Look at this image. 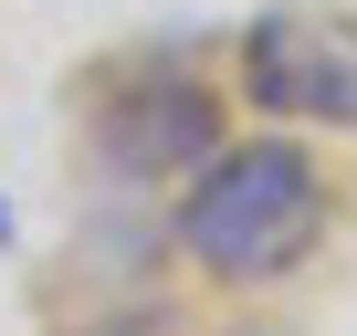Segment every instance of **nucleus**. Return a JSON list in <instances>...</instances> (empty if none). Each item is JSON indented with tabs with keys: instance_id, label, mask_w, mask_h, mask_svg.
<instances>
[{
	"instance_id": "4",
	"label": "nucleus",
	"mask_w": 357,
	"mask_h": 336,
	"mask_svg": "<svg viewBox=\"0 0 357 336\" xmlns=\"http://www.w3.org/2000/svg\"><path fill=\"white\" fill-rule=\"evenodd\" d=\"M0 242H11V211H0Z\"/></svg>"
},
{
	"instance_id": "1",
	"label": "nucleus",
	"mask_w": 357,
	"mask_h": 336,
	"mask_svg": "<svg viewBox=\"0 0 357 336\" xmlns=\"http://www.w3.org/2000/svg\"><path fill=\"white\" fill-rule=\"evenodd\" d=\"M326 231V190L305 147H211V179L178 211V242H190L221 284H273L305 263V242Z\"/></svg>"
},
{
	"instance_id": "2",
	"label": "nucleus",
	"mask_w": 357,
	"mask_h": 336,
	"mask_svg": "<svg viewBox=\"0 0 357 336\" xmlns=\"http://www.w3.org/2000/svg\"><path fill=\"white\" fill-rule=\"evenodd\" d=\"M252 95L284 105V116L357 126V22H336V11H273L252 32Z\"/></svg>"
},
{
	"instance_id": "3",
	"label": "nucleus",
	"mask_w": 357,
	"mask_h": 336,
	"mask_svg": "<svg viewBox=\"0 0 357 336\" xmlns=\"http://www.w3.org/2000/svg\"><path fill=\"white\" fill-rule=\"evenodd\" d=\"M105 158L116 168H190V158H211L221 147V116H211V95L200 84H137V95H116L105 105Z\"/></svg>"
}]
</instances>
